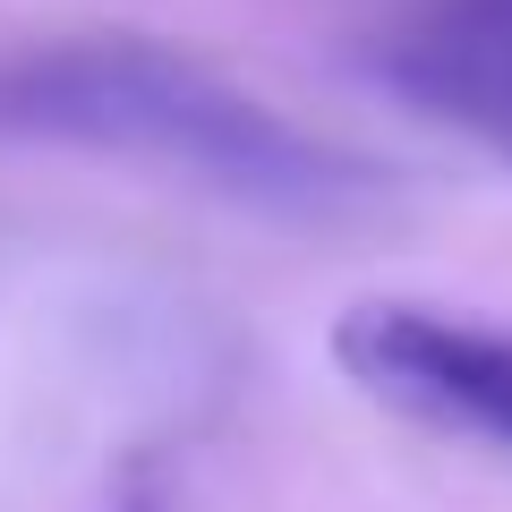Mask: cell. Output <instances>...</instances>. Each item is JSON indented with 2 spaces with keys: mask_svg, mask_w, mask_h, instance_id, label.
Listing matches in <instances>:
<instances>
[{
  "mask_svg": "<svg viewBox=\"0 0 512 512\" xmlns=\"http://www.w3.org/2000/svg\"><path fill=\"white\" fill-rule=\"evenodd\" d=\"M0 146L154 163L274 222H333L376 197L359 154L308 137L265 94L146 35H60L0 52Z\"/></svg>",
  "mask_w": 512,
  "mask_h": 512,
  "instance_id": "6da1fadb",
  "label": "cell"
},
{
  "mask_svg": "<svg viewBox=\"0 0 512 512\" xmlns=\"http://www.w3.org/2000/svg\"><path fill=\"white\" fill-rule=\"evenodd\" d=\"M333 367L367 402H393L402 419L478 436L512 453V333L470 316L419 308V299H359L333 316Z\"/></svg>",
  "mask_w": 512,
  "mask_h": 512,
  "instance_id": "7a4b0ae2",
  "label": "cell"
},
{
  "mask_svg": "<svg viewBox=\"0 0 512 512\" xmlns=\"http://www.w3.org/2000/svg\"><path fill=\"white\" fill-rule=\"evenodd\" d=\"M376 77L512 163V0H427L376 43Z\"/></svg>",
  "mask_w": 512,
  "mask_h": 512,
  "instance_id": "3957f363",
  "label": "cell"
},
{
  "mask_svg": "<svg viewBox=\"0 0 512 512\" xmlns=\"http://www.w3.org/2000/svg\"><path fill=\"white\" fill-rule=\"evenodd\" d=\"M128 512H154V504H128Z\"/></svg>",
  "mask_w": 512,
  "mask_h": 512,
  "instance_id": "277c9868",
  "label": "cell"
}]
</instances>
